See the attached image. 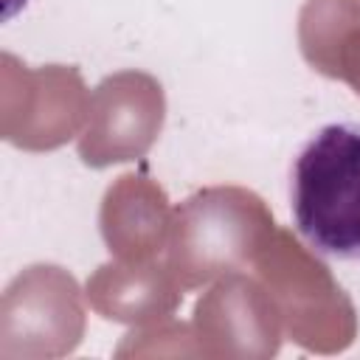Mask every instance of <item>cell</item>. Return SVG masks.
Segmentation results:
<instances>
[{
  "instance_id": "cell-1",
  "label": "cell",
  "mask_w": 360,
  "mask_h": 360,
  "mask_svg": "<svg viewBox=\"0 0 360 360\" xmlns=\"http://www.w3.org/2000/svg\"><path fill=\"white\" fill-rule=\"evenodd\" d=\"M290 205L309 248L360 259V124H326L304 143L292 163Z\"/></svg>"
}]
</instances>
